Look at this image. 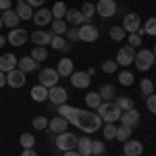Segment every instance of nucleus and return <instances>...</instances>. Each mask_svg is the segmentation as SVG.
<instances>
[{
	"mask_svg": "<svg viewBox=\"0 0 156 156\" xmlns=\"http://www.w3.org/2000/svg\"><path fill=\"white\" fill-rule=\"evenodd\" d=\"M71 125H75L77 129H81L85 135H90V133H96L102 129V119L98 117V112H92L90 108L87 110H81V108H77V112H75V117L71 119Z\"/></svg>",
	"mask_w": 156,
	"mask_h": 156,
	"instance_id": "nucleus-1",
	"label": "nucleus"
},
{
	"mask_svg": "<svg viewBox=\"0 0 156 156\" xmlns=\"http://www.w3.org/2000/svg\"><path fill=\"white\" fill-rule=\"evenodd\" d=\"M96 110H98V117L102 119V123H117L121 119V112H123L115 102H102Z\"/></svg>",
	"mask_w": 156,
	"mask_h": 156,
	"instance_id": "nucleus-2",
	"label": "nucleus"
},
{
	"mask_svg": "<svg viewBox=\"0 0 156 156\" xmlns=\"http://www.w3.org/2000/svg\"><path fill=\"white\" fill-rule=\"evenodd\" d=\"M133 65H135V69H137V71L146 73L152 65H156L154 52H152V50H148V48L137 50V52H135V60H133Z\"/></svg>",
	"mask_w": 156,
	"mask_h": 156,
	"instance_id": "nucleus-3",
	"label": "nucleus"
},
{
	"mask_svg": "<svg viewBox=\"0 0 156 156\" xmlns=\"http://www.w3.org/2000/svg\"><path fill=\"white\" fill-rule=\"evenodd\" d=\"M77 135L71 131H65V133H58L56 135V140H54V144H56V148H58L60 152H69V150H75L77 148Z\"/></svg>",
	"mask_w": 156,
	"mask_h": 156,
	"instance_id": "nucleus-4",
	"label": "nucleus"
},
{
	"mask_svg": "<svg viewBox=\"0 0 156 156\" xmlns=\"http://www.w3.org/2000/svg\"><path fill=\"white\" fill-rule=\"evenodd\" d=\"M37 79H40V85H44V87H54V85H58V79L60 75L56 69H50V67H46V69H40V75H37Z\"/></svg>",
	"mask_w": 156,
	"mask_h": 156,
	"instance_id": "nucleus-5",
	"label": "nucleus"
},
{
	"mask_svg": "<svg viewBox=\"0 0 156 156\" xmlns=\"http://www.w3.org/2000/svg\"><path fill=\"white\" fill-rule=\"evenodd\" d=\"M121 27L125 29V34H135V31H140V29H142L140 15H137V12H127V15L123 17V25H121Z\"/></svg>",
	"mask_w": 156,
	"mask_h": 156,
	"instance_id": "nucleus-6",
	"label": "nucleus"
},
{
	"mask_svg": "<svg viewBox=\"0 0 156 156\" xmlns=\"http://www.w3.org/2000/svg\"><path fill=\"white\" fill-rule=\"evenodd\" d=\"M27 40H29V34H27V29H23V27H15V29L9 31V36H6V42L11 46H23Z\"/></svg>",
	"mask_w": 156,
	"mask_h": 156,
	"instance_id": "nucleus-7",
	"label": "nucleus"
},
{
	"mask_svg": "<svg viewBox=\"0 0 156 156\" xmlns=\"http://www.w3.org/2000/svg\"><path fill=\"white\" fill-rule=\"evenodd\" d=\"M121 125H127V127H135V125H140V121H142V115H140V110L133 106V108H129V110H123L121 112Z\"/></svg>",
	"mask_w": 156,
	"mask_h": 156,
	"instance_id": "nucleus-8",
	"label": "nucleus"
},
{
	"mask_svg": "<svg viewBox=\"0 0 156 156\" xmlns=\"http://www.w3.org/2000/svg\"><path fill=\"white\" fill-rule=\"evenodd\" d=\"M135 52H137V50L133 48V46H123V48L117 52V65H121V67H129V65H133Z\"/></svg>",
	"mask_w": 156,
	"mask_h": 156,
	"instance_id": "nucleus-9",
	"label": "nucleus"
},
{
	"mask_svg": "<svg viewBox=\"0 0 156 156\" xmlns=\"http://www.w3.org/2000/svg\"><path fill=\"white\" fill-rule=\"evenodd\" d=\"M67 98H69V92H67L65 87H60V85H54V87L48 90V100H50V104H54V106L65 104Z\"/></svg>",
	"mask_w": 156,
	"mask_h": 156,
	"instance_id": "nucleus-10",
	"label": "nucleus"
},
{
	"mask_svg": "<svg viewBox=\"0 0 156 156\" xmlns=\"http://www.w3.org/2000/svg\"><path fill=\"white\" fill-rule=\"evenodd\" d=\"M96 12L100 17L108 19V17H112V15L117 12V2H115V0H98L96 2Z\"/></svg>",
	"mask_w": 156,
	"mask_h": 156,
	"instance_id": "nucleus-11",
	"label": "nucleus"
},
{
	"mask_svg": "<svg viewBox=\"0 0 156 156\" xmlns=\"http://www.w3.org/2000/svg\"><path fill=\"white\" fill-rule=\"evenodd\" d=\"M25 75H27V73H23L21 69H12V71H9L6 73V85H11V87H15V90H17V87H23L25 81H27Z\"/></svg>",
	"mask_w": 156,
	"mask_h": 156,
	"instance_id": "nucleus-12",
	"label": "nucleus"
},
{
	"mask_svg": "<svg viewBox=\"0 0 156 156\" xmlns=\"http://www.w3.org/2000/svg\"><path fill=\"white\" fill-rule=\"evenodd\" d=\"M71 83H73V87H77V90H83V87H90L92 77L87 75V71H73Z\"/></svg>",
	"mask_w": 156,
	"mask_h": 156,
	"instance_id": "nucleus-13",
	"label": "nucleus"
},
{
	"mask_svg": "<svg viewBox=\"0 0 156 156\" xmlns=\"http://www.w3.org/2000/svg\"><path fill=\"white\" fill-rule=\"evenodd\" d=\"M98 36H100V34H98V29L92 23H83L79 27V40H81V42H96Z\"/></svg>",
	"mask_w": 156,
	"mask_h": 156,
	"instance_id": "nucleus-14",
	"label": "nucleus"
},
{
	"mask_svg": "<svg viewBox=\"0 0 156 156\" xmlns=\"http://www.w3.org/2000/svg\"><path fill=\"white\" fill-rule=\"evenodd\" d=\"M50 133H54V135H58V133H65L69 129V121L62 119V117H54V119L48 121V127H46Z\"/></svg>",
	"mask_w": 156,
	"mask_h": 156,
	"instance_id": "nucleus-15",
	"label": "nucleus"
},
{
	"mask_svg": "<svg viewBox=\"0 0 156 156\" xmlns=\"http://www.w3.org/2000/svg\"><path fill=\"white\" fill-rule=\"evenodd\" d=\"M123 154L125 156H140L144 152V144L140 142V140H127V142H123Z\"/></svg>",
	"mask_w": 156,
	"mask_h": 156,
	"instance_id": "nucleus-16",
	"label": "nucleus"
},
{
	"mask_svg": "<svg viewBox=\"0 0 156 156\" xmlns=\"http://www.w3.org/2000/svg\"><path fill=\"white\" fill-rule=\"evenodd\" d=\"M65 19H67V23L73 25V27H81L83 23H87V19L81 15V11H79V9H67Z\"/></svg>",
	"mask_w": 156,
	"mask_h": 156,
	"instance_id": "nucleus-17",
	"label": "nucleus"
},
{
	"mask_svg": "<svg viewBox=\"0 0 156 156\" xmlns=\"http://www.w3.org/2000/svg\"><path fill=\"white\" fill-rule=\"evenodd\" d=\"M34 23L37 25V27H44V25H50L52 23V11H48V9H37L36 12H34Z\"/></svg>",
	"mask_w": 156,
	"mask_h": 156,
	"instance_id": "nucleus-18",
	"label": "nucleus"
},
{
	"mask_svg": "<svg viewBox=\"0 0 156 156\" xmlns=\"http://www.w3.org/2000/svg\"><path fill=\"white\" fill-rule=\"evenodd\" d=\"M56 71H58L60 77H71L73 71H75V62H73L69 56H65V58L58 60V65H56Z\"/></svg>",
	"mask_w": 156,
	"mask_h": 156,
	"instance_id": "nucleus-19",
	"label": "nucleus"
},
{
	"mask_svg": "<svg viewBox=\"0 0 156 156\" xmlns=\"http://www.w3.org/2000/svg\"><path fill=\"white\" fill-rule=\"evenodd\" d=\"M17 56L12 54V52H6V54H2L0 56V71L2 73H9L12 71V69H17Z\"/></svg>",
	"mask_w": 156,
	"mask_h": 156,
	"instance_id": "nucleus-20",
	"label": "nucleus"
},
{
	"mask_svg": "<svg viewBox=\"0 0 156 156\" xmlns=\"http://www.w3.org/2000/svg\"><path fill=\"white\" fill-rule=\"evenodd\" d=\"M52 36L54 34H50V31H44V29H37V31H34L31 34V42L36 44V46H48L50 44V40H52Z\"/></svg>",
	"mask_w": 156,
	"mask_h": 156,
	"instance_id": "nucleus-21",
	"label": "nucleus"
},
{
	"mask_svg": "<svg viewBox=\"0 0 156 156\" xmlns=\"http://www.w3.org/2000/svg\"><path fill=\"white\" fill-rule=\"evenodd\" d=\"M19 15H17V11H12V9H9V11L2 12V23H4V27H9V29H15V27H19Z\"/></svg>",
	"mask_w": 156,
	"mask_h": 156,
	"instance_id": "nucleus-22",
	"label": "nucleus"
},
{
	"mask_svg": "<svg viewBox=\"0 0 156 156\" xmlns=\"http://www.w3.org/2000/svg\"><path fill=\"white\" fill-rule=\"evenodd\" d=\"M17 69H21L23 73H34V71L40 69V62H36L31 56H23V58H19V62H17Z\"/></svg>",
	"mask_w": 156,
	"mask_h": 156,
	"instance_id": "nucleus-23",
	"label": "nucleus"
},
{
	"mask_svg": "<svg viewBox=\"0 0 156 156\" xmlns=\"http://www.w3.org/2000/svg\"><path fill=\"white\" fill-rule=\"evenodd\" d=\"M75 150H77L81 156H92V140L83 133V135L77 140V148H75Z\"/></svg>",
	"mask_w": 156,
	"mask_h": 156,
	"instance_id": "nucleus-24",
	"label": "nucleus"
},
{
	"mask_svg": "<svg viewBox=\"0 0 156 156\" xmlns=\"http://www.w3.org/2000/svg\"><path fill=\"white\" fill-rule=\"evenodd\" d=\"M29 96L34 102H46L48 100V87H44V85H34L31 87V92H29Z\"/></svg>",
	"mask_w": 156,
	"mask_h": 156,
	"instance_id": "nucleus-25",
	"label": "nucleus"
},
{
	"mask_svg": "<svg viewBox=\"0 0 156 156\" xmlns=\"http://www.w3.org/2000/svg\"><path fill=\"white\" fill-rule=\"evenodd\" d=\"M15 11H17V15H19L21 21H29V19L34 17V9H31L25 0L23 2H17V9H15Z\"/></svg>",
	"mask_w": 156,
	"mask_h": 156,
	"instance_id": "nucleus-26",
	"label": "nucleus"
},
{
	"mask_svg": "<svg viewBox=\"0 0 156 156\" xmlns=\"http://www.w3.org/2000/svg\"><path fill=\"white\" fill-rule=\"evenodd\" d=\"M100 98H102V102H115V98H117V90H115V85L110 83H104L100 87Z\"/></svg>",
	"mask_w": 156,
	"mask_h": 156,
	"instance_id": "nucleus-27",
	"label": "nucleus"
},
{
	"mask_svg": "<svg viewBox=\"0 0 156 156\" xmlns=\"http://www.w3.org/2000/svg\"><path fill=\"white\" fill-rule=\"evenodd\" d=\"M100 104H102V98H100L98 92H90V94L85 96V106L90 108V110H96Z\"/></svg>",
	"mask_w": 156,
	"mask_h": 156,
	"instance_id": "nucleus-28",
	"label": "nucleus"
},
{
	"mask_svg": "<svg viewBox=\"0 0 156 156\" xmlns=\"http://www.w3.org/2000/svg\"><path fill=\"white\" fill-rule=\"evenodd\" d=\"M50 25H52V34H54V36H62V34H67V29H69L65 19H52Z\"/></svg>",
	"mask_w": 156,
	"mask_h": 156,
	"instance_id": "nucleus-29",
	"label": "nucleus"
},
{
	"mask_svg": "<svg viewBox=\"0 0 156 156\" xmlns=\"http://www.w3.org/2000/svg\"><path fill=\"white\" fill-rule=\"evenodd\" d=\"M29 56L36 60V62H44V60L48 58V50H46V46H36V48L31 50Z\"/></svg>",
	"mask_w": 156,
	"mask_h": 156,
	"instance_id": "nucleus-30",
	"label": "nucleus"
},
{
	"mask_svg": "<svg viewBox=\"0 0 156 156\" xmlns=\"http://www.w3.org/2000/svg\"><path fill=\"white\" fill-rule=\"evenodd\" d=\"M79 11H81V15L87 19V23H92V17L96 15V4H92V2H83Z\"/></svg>",
	"mask_w": 156,
	"mask_h": 156,
	"instance_id": "nucleus-31",
	"label": "nucleus"
},
{
	"mask_svg": "<svg viewBox=\"0 0 156 156\" xmlns=\"http://www.w3.org/2000/svg\"><path fill=\"white\" fill-rule=\"evenodd\" d=\"M102 135H104V140H115L117 137V125L115 123H104L102 125Z\"/></svg>",
	"mask_w": 156,
	"mask_h": 156,
	"instance_id": "nucleus-32",
	"label": "nucleus"
},
{
	"mask_svg": "<svg viewBox=\"0 0 156 156\" xmlns=\"http://www.w3.org/2000/svg\"><path fill=\"white\" fill-rule=\"evenodd\" d=\"M115 140H119V142H127V140H131V127H127V125H119L117 127V137Z\"/></svg>",
	"mask_w": 156,
	"mask_h": 156,
	"instance_id": "nucleus-33",
	"label": "nucleus"
},
{
	"mask_svg": "<svg viewBox=\"0 0 156 156\" xmlns=\"http://www.w3.org/2000/svg\"><path fill=\"white\" fill-rule=\"evenodd\" d=\"M65 15H67V4L65 2H56L52 6V17L54 19H65Z\"/></svg>",
	"mask_w": 156,
	"mask_h": 156,
	"instance_id": "nucleus-34",
	"label": "nucleus"
},
{
	"mask_svg": "<svg viewBox=\"0 0 156 156\" xmlns=\"http://www.w3.org/2000/svg\"><path fill=\"white\" fill-rule=\"evenodd\" d=\"M115 104H117L121 110H129V108H133V100L129 96H117Z\"/></svg>",
	"mask_w": 156,
	"mask_h": 156,
	"instance_id": "nucleus-35",
	"label": "nucleus"
},
{
	"mask_svg": "<svg viewBox=\"0 0 156 156\" xmlns=\"http://www.w3.org/2000/svg\"><path fill=\"white\" fill-rule=\"evenodd\" d=\"M108 36H110V40H115V42H121L127 34H125V29H123V27H117V25H115V27H110V29H108Z\"/></svg>",
	"mask_w": 156,
	"mask_h": 156,
	"instance_id": "nucleus-36",
	"label": "nucleus"
},
{
	"mask_svg": "<svg viewBox=\"0 0 156 156\" xmlns=\"http://www.w3.org/2000/svg\"><path fill=\"white\" fill-rule=\"evenodd\" d=\"M19 144L23 146V148H34V146H36V137H34V133H21Z\"/></svg>",
	"mask_w": 156,
	"mask_h": 156,
	"instance_id": "nucleus-37",
	"label": "nucleus"
},
{
	"mask_svg": "<svg viewBox=\"0 0 156 156\" xmlns=\"http://www.w3.org/2000/svg\"><path fill=\"white\" fill-rule=\"evenodd\" d=\"M140 90H142V94L146 98L150 96V94H154V83H152V79H142L140 81Z\"/></svg>",
	"mask_w": 156,
	"mask_h": 156,
	"instance_id": "nucleus-38",
	"label": "nucleus"
},
{
	"mask_svg": "<svg viewBox=\"0 0 156 156\" xmlns=\"http://www.w3.org/2000/svg\"><path fill=\"white\" fill-rule=\"evenodd\" d=\"M104 150H106V144H104V142H100V140H92V156L104 154Z\"/></svg>",
	"mask_w": 156,
	"mask_h": 156,
	"instance_id": "nucleus-39",
	"label": "nucleus"
},
{
	"mask_svg": "<svg viewBox=\"0 0 156 156\" xmlns=\"http://www.w3.org/2000/svg\"><path fill=\"white\" fill-rule=\"evenodd\" d=\"M142 31H144V34H148V36H156V17H150V19L146 21Z\"/></svg>",
	"mask_w": 156,
	"mask_h": 156,
	"instance_id": "nucleus-40",
	"label": "nucleus"
},
{
	"mask_svg": "<svg viewBox=\"0 0 156 156\" xmlns=\"http://www.w3.org/2000/svg\"><path fill=\"white\" fill-rule=\"evenodd\" d=\"M31 125H34V129H42V131H46V127H48V119L46 117H34V121H31Z\"/></svg>",
	"mask_w": 156,
	"mask_h": 156,
	"instance_id": "nucleus-41",
	"label": "nucleus"
},
{
	"mask_svg": "<svg viewBox=\"0 0 156 156\" xmlns=\"http://www.w3.org/2000/svg\"><path fill=\"white\" fill-rule=\"evenodd\" d=\"M133 79H135V77H133L131 71H121V73H119V83H121V85H131Z\"/></svg>",
	"mask_w": 156,
	"mask_h": 156,
	"instance_id": "nucleus-42",
	"label": "nucleus"
},
{
	"mask_svg": "<svg viewBox=\"0 0 156 156\" xmlns=\"http://www.w3.org/2000/svg\"><path fill=\"white\" fill-rule=\"evenodd\" d=\"M50 46H52V48H56V50H62L65 46H67V42H65V37H62V36H52Z\"/></svg>",
	"mask_w": 156,
	"mask_h": 156,
	"instance_id": "nucleus-43",
	"label": "nucleus"
},
{
	"mask_svg": "<svg viewBox=\"0 0 156 156\" xmlns=\"http://www.w3.org/2000/svg\"><path fill=\"white\" fill-rule=\"evenodd\" d=\"M102 71L108 73V75H110V73H115V71H117V60H112V58L104 60V62H102Z\"/></svg>",
	"mask_w": 156,
	"mask_h": 156,
	"instance_id": "nucleus-44",
	"label": "nucleus"
},
{
	"mask_svg": "<svg viewBox=\"0 0 156 156\" xmlns=\"http://www.w3.org/2000/svg\"><path fill=\"white\" fill-rule=\"evenodd\" d=\"M129 46H133V48H137V46H142V34L140 31H135V34H129Z\"/></svg>",
	"mask_w": 156,
	"mask_h": 156,
	"instance_id": "nucleus-45",
	"label": "nucleus"
},
{
	"mask_svg": "<svg viewBox=\"0 0 156 156\" xmlns=\"http://www.w3.org/2000/svg\"><path fill=\"white\" fill-rule=\"evenodd\" d=\"M67 40H69V42H77V40H79V27H69V29H67Z\"/></svg>",
	"mask_w": 156,
	"mask_h": 156,
	"instance_id": "nucleus-46",
	"label": "nucleus"
},
{
	"mask_svg": "<svg viewBox=\"0 0 156 156\" xmlns=\"http://www.w3.org/2000/svg\"><path fill=\"white\" fill-rule=\"evenodd\" d=\"M146 106H148V110L152 115H156V94H150V96L146 98Z\"/></svg>",
	"mask_w": 156,
	"mask_h": 156,
	"instance_id": "nucleus-47",
	"label": "nucleus"
},
{
	"mask_svg": "<svg viewBox=\"0 0 156 156\" xmlns=\"http://www.w3.org/2000/svg\"><path fill=\"white\" fill-rule=\"evenodd\" d=\"M25 2H27L31 9H42V4H44L46 0H25Z\"/></svg>",
	"mask_w": 156,
	"mask_h": 156,
	"instance_id": "nucleus-48",
	"label": "nucleus"
},
{
	"mask_svg": "<svg viewBox=\"0 0 156 156\" xmlns=\"http://www.w3.org/2000/svg\"><path fill=\"white\" fill-rule=\"evenodd\" d=\"M21 156H37V154H36V150H34V148H23Z\"/></svg>",
	"mask_w": 156,
	"mask_h": 156,
	"instance_id": "nucleus-49",
	"label": "nucleus"
},
{
	"mask_svg": "<svg viewBox=\"0 0 156 156\" xmlns=\"http://www.w3.org/2000/svg\"><path fill=\"white\" fill-rule=\"evenodd\" d=\"M11 9V0H0V11H9Z\"/></svg>",
	"mask_w": 156,
	"mask_h": 156,
	"instance_id": "nucleus-50",
	"label": "nucleus"
},
{
	"mask_svg": "<svg viewBox=\"0 0 156 156\" xmlns=\"http://www.w3.org/2000/svg\"><path fill=\"white\" fill-rule=\"evenodd\" d=\"M4 85H6V73L0 71V87H4Z\"/></svg>",
	"mask_w": 156,
	"mask_h": 156,
	"instance_id": "nucleus-51",
	"label": "nucleus"
},
{
	"mask_svg": "<svg viewBox=\"0 0 156 156\" xmlns=\"http://www.w3.org/2000/svg\"><path fill=\"white\" fill-rule=\"evenodd\" d=\"M62 156H81L77 150H69V152H62Z\"/></svg>",
	"mask_w": 156,
	"mask_h": 156,
	"instance_id": "nucleus-52",
	"label": "nucleus"
},
{
	"mask_svg": "<svg viewBox=\"0 0 156 156\" xmlns=\"http://www.w3.org/2000/svg\"><path fill=\"white\" fill-rule=\"evenodd\" d=\"M4 44H6V37H4V36H2V34H0V48H2Z\"/></svg>",
	"mask_w": 156,
	"mask_h": 156,
	"instance_id": "nucleus-53",
	"label": "nucleus"
},
{
	"mask_svg": "<svg viewBox=\"0 0 156 156\" xmlns=\"http://www.w3.org/2000/svg\"><path fill=\"white\" fill-rule=\"evenodd\" d=\"M60 52H65V54H69V52H71V46H69V44H67V46H65V48L60 50Z\"/></svg>",
	"mask_w": 156,
	"mask_h": 156,
	"instance_id": "nucleus-54",
	"label": "nucleus"
},
{
	"mask_svg": "<svg viewBox=\"0 0 156 156\" xmlns=\"http://www.w3.org/2000/svg\"><path fill=\"white\" fill-rule=\"evenodd\" d=\"M2 27H4V23H2V15H0V29H2Z\"/></svg>",
	"mask_w": 156,
	"mask_h": 156,
	"instance_id": "nucleus-55",
	"label": "nucleus"
},
{
	"mask_svg": "<svg viewBox=\"0 0 156 156\" xmlns=\"http://www.w3.org/2000/svg\"><path fill=\"white\" fill-rule=\"evenodd\" d=\"M152 52H154V56H156V46H154V50H152Z\"/></svg>",
	"mask_w": 156,
	"mask_h": 156,
	"instance_id": "nucleus-56",
	"label": "nucleus"
},
{
	"mask_svg": "<svg viewBox=\"0 0 156 156\" xmlns=\"http://www.w3.org/2000/svg\"><path fill=\"white\" fill-rule=\"evenodd\" d=\"M100 156H106V154H100Z\"/></svg>",
	"mask_w": 156,
	"mask_h": 156,
	"instance_id": "nucleus-57",
	"label": "nucleus"
},
{
	"mask_svg": "<svg viewBox=\"0 0 156 156\" xmlns=\"http://www.w3.org/2000/svg\"><path fill=\"white\" fill-rule=\"evenodd\" d=\"M121 156H125V154H121Z\"/></svg>",
	"mask_w": 156,
	"mask_h": 156,
	"instance_id": "nucleus-58",
	"label": "nucleus"
}]
</instances>
